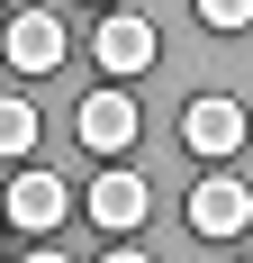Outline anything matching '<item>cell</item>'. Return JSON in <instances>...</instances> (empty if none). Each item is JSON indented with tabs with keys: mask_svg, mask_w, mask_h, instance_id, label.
Segmentation results:
<instances>
[{
	"mask_svg": "<svg viewBox=\"0 0 253 263\" xmlns=\"http://www.w3.org/2000/svg\"><path fill=\"white\" fill-rule=\"evenodd\" d=\"M54 64H64V18H54V9H18V18H9V73H54Z\"/></svg>",
	"mask_w": 253,
	"mask_h": 263,
	"instance_id": "52a82bcc",
	"label": "cell"
},
{
	"mask_svg": "<svg viewBox=\"0 0 253 263\" xmlns=\"http://www.w3.org/2000/svg\"><path fill=\"white\" fill-rule=\"evenodd\" d=\"M244 263H253V254H244Z\"/></svg>",
	"mask_w": 253,
	"mask_h": 263,
	"instance_id": "4fadbf2b",
	"label": "cell"
},
{
	"mask_svg": "<svg viewBox=\"0 0 253 263\" xmlns=\"http://www.w3.org/2000/svg\"><path fill=\"white\" fill-rule=\"evenodd\" d=\"M244 100H226V91H199V100L181 109V145L190 155H208V163H226V155H244Z\"/></svg>",
	"mask_w": 253,
	"mask_h": 263,
	"instance_id": "7a4b0ae2",
	"label": "cell"
},
{
	"mask_svg": "<svg viewBox=\"0 0 253 263\" xmlns=\"http://www.w3.org/2000/svg\"><path fill=\"white\" fill-rule=\"evenodd\" d=\"M100 9H118V0H100Z\"/></svg>",
	"mask_w": 253,
	"mask_h": 263,
	"instance_id": "7c38bea8",
	"label": "cell"
},
{
	"mask_svg": "<svg viewBox=\"0 0 253 263\" xmlns=\"http://www.w3.org/2000/svg\"><path fill=\"white\" fill-rule=\"evenodd\" d=\"M100 263H154V254H145V245H109Z\"/></svg>",
	"mask_w": 253,
	"mask_h": 263,
	"instance_id": "30bf717a",
	"label": "cell"
},
{
	"mask_svg": "<svg viewBox=\"0 0 253 263\" xmlns=\"http://www.w3.org/2000/svg\"><path fill=\"white\" fill-rule=\"evenodd\" d=\"M27 145H36V109H27V100H18V91H0V155L18 163V155H27Z\"/></svg>",
	"mask_w": 253,
	"mask_h": 263,
	"instance_id": "ba28073f",
	"label": "cell"
},
{
	"mask_svg": "<svg viewBox=\"0 0 253 263\" xmlns=\"http://www.w3.org/2000/svg\"><path fill=\"white\" fill-rule=\"evenodd\" d=\"M199 9V27H217V36H244L253 27V0H190Z\"/></svg>",
	"mask_w": 253,
	"mask_h": 263,
	"instance_id": "9c48e42d",
	"label": "cell"
},
{
	"mask_svg": "<svg viewBox=\"0 0 253 263\" xmlns=\"http://www.w3.org/2000/svg\"><path fill=\"white\" fill-rule=\"evenodd\" d=\"M145 209H154V191H145V173H126V163H109L100 182H91V209H81V218H100L109 236L126 245L136 227H145Z\"/></svg>",
	"mask_w": 253,
	"mask_h": 263,
	"instance_id": "277c9868",
	"label": "cell"
},
{
	"mask_svg": "<svg viewBox=\"0 0 253 263\" xmlns=\"http://www.w3.org/2000/svg\"><path fill=\"white\" fill-rule=\"evenodd\" d=\"M244 227H253V191L235 173H208L190 191V236H244Z\"/></svg>",
	"mask_w": 253,
	"mask_h": 263,
	"instance_id": "5b68a950",
	"label": "cell"
},
{
	"mask_svg": "<svg viewBox=\"0 0 253 263\" xmlns=\"http://www.w3.org/2000/svg\"><path fill=\"white\" fill-rule=\"evenodd\" d=\"M73 218V191H64V173H18L9 182V227H27V236H54Z\"/></svg>",
	"mask_w": 253,
	"mask_h": 263,
	"instance_id": "8992f818",
	"label": "cell"
},
{
	"mask_svg": "<svg viewBox=\"0 0 253 263\" xmlns=\"http://www.w3.org/2000/svg\"><path fill=\"white\" fill-rule=\"evenodd\" d=\"M27 263H64V254H54V245H46V254H27Z\"/></svg>",
	"mask_w": 253,
	"mask_h": 263,
	"instance_id": "8fae6325",
	"label": "cell"
},
{
	"mask_svg": "<svg viewBox=\"0 0 253 263\" xmlns=\"http://www.w3.org/2000/svg\"><path fill=\"white\" fill-rule=\"evenodd\" d=\"M91 54H100L109 91H126V82L154 73V54H163V36H154L145 9H100V36H91Z\"/></svg>",
	"mask_w": 253,
	"mask_h": 263,
	"instance_id": "6da1fadb",
	"label": "cell"
},
{
	"mask_svg": "<svg viewBox=\"0 0 253 263\" xmlns=\"http://www.w3.org/2000/svg\"><path fill=\"white\" fill-rule=\"evenodd\" d=\"M73 136L91 145V155H109L118 163L136 136H145V109H136V91H91V100L73 109Z\"/></svg>",
	"mask_w": 253,
	"mask_h": 263,
	"instance_id": "3957f363",
	"label": "cell"
}]
</instances>
